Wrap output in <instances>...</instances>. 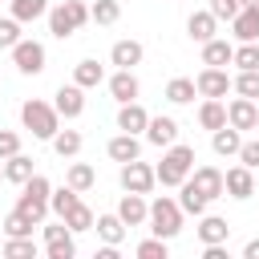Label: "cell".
<instances>
[{"instance_id":"obj_1","label":"cell","mask_w":259,"mask_h":259,"mask_svg":"<svg viewBox=\"0 0 259 259\" xmlns=\"http://www.w3.org/2000/svg\"><path fill=\"white\" fill-rule=\"evenodd\" d=\"M154 170H158L162 186H182L190 178V170H194V146H182V142L166 146V154H162V162Z\"/></svg>"},{"instance_id":"obj_2","label":"cell","mask_w":259,"mask_h":259,"mask_svg":"<svg viewBox=\"0 0 259 259\" xmlns=\"http://www.w3.org/2000/svg\"><path fill=\"white\" fill-rule=\"evenodd\" d=\"M49 194H53V186H49V178L45 174H32L24 186H20V198H16V210L24 214V219H32L36 227L45 223V214L53 210L49 206Z\"/></svg>"},{"instance_id":"obj_3","label":"cell","mask_w":259,"mask_h":259,"mask_svg":"<svg viewBox=\"0 0 259 259\" xmlns=\"http://www.w3.org/2000/svg\"><path fill=\"white\" fill-rule=\"evenodd\" d=\"M20 121H24V130H32V138H45V142H53V134L61 130L57 105H49V101H40V97H32V101L20 105Z\"/></svg>"},{"instance_id":"obj_4","label":"cell","mask_w":259,"mask_h":259,"mask_svg":"<svg viewBox=\"0 0 259 259\" xmlns=\"http://www.w3.org/2000/svg\"><path fill=\"white\" fill-rule=\"evenodd\" d=\"M85 20H93V16H89V4H81V0H61L57 8H49V32L57 40L73 36Z\"/></svg>"},{"instance_id":"obj_5","label":"cell","mask_w":259,"mask_h":259,"mask_svg":"<svg viewBox=\"0 0 259 259\" xmlns=\"http://www.w3.org/2000/svg\"><path fill=\"white\" fill-rule=\"evenodd\" d=\"M150 231L158 235V239H174L178 231H182V206H178V198H154L150 202Z\"/></svg>"},{"instance_id":"obj_6","label":"cell","mask_w":259,"mask_h":259,"mask_svg":"<svg viewBox=\"0 0 259 259\" xmlns=\"http://www.w3.org/2000/svg\"><path fill=\"white\" fill-rule=\"evenodd\" d=\"M8 53H12V65H16L24 77H36V73H45V61H49V53H45V45H40V40H24V36H20V40H16Z\"/></svg>"},{"instance_id":"obj_7","label":"cell","mask_w":259,"mask_h":259,"mask_svg":"<svg viewBox=\"0 0 259 259\" xmlns=\"http://www.w3.org/2000/svg\"><path fill=\"white\" fill-rule=\"evenodd\" d=\"M158 186V170L142 158L134 162H121V190H134V194H150Z\"/></svg>"},{"instance_id":"obj_8","label":"cell","mask_w":259,"mask_h":259,"mask_svg":"<svg viewBox=\"0 0 259 259\" xmlns=\"http://www.w3.org/2000/svg\"><path fill=\"white\" fill-rule=\"evenodd\" d=\"M194 85H198V97H227V93L235 89V81H231L227 69H219V65H206V69L194 77Z\"/></svg>"},{"instance_id":"obj_9","label":"cell","mask_w":259,"mask_h":259,"mask_svg":"<svg viewBox=\"0 0 259 259\" xmlns=\"http://www.w3.org/2000/svg\"><path fill=\"white\" fill-rule=\"evenodd\" d=\"M53 105H57V113H61L65 121H73V117H81V113H85V89H81L77 81H73V85H61Z\"/></svg>"},{"instance_id":"obj_10","label":"cell","mask_w":259,"mask_h":259,"mask_svg":"<svg viewBox=\"0 0 259 259\" xmlns=\"http://www.w3.org/2000/svg\"><path fill=\"white\" fill-rule=\"evenodd\" d=\"M223 182H227V194H231V198H239V202L255 194V170H251V166H243V162H239V166H231V170L223 174Z\"/></svg>"},{"instance_id":"obj_11","label":"cell","mask_w":259,"mask_h":259,"mask_svg":"<svg viewBox=\"0 0 259 259\" xmlns=\"http://www.w3.org/2000/svg\"><path fill=\"white\" fill-rule=\"evenodd\" d=\"M117 214H121V223H125V227H142V223H150V202H146V194L125 190V194H121V202H117Z\"/></svg>"},{"instance_id":"obj_12","label":"cell","mask_w":259,"mask_h":259,"mask_svg":"<svg viewBox=\"0 0 259 259\" xmlns=\"http://www.w3.org/2000/svg\"><path fill=\"white\" fill-rule=\"evenodd\" d=\"M227 121H231L235 130H255V125H259V105H255V97H235V101L227 105Z\"/></svg>"},{"instance_id":"obj_13","label":"cell","mask_w":259,"mask_h":259,"mask_svg":"<svg viewBox=\"0 0 259 259\" xmlns=\"http://www.w3.org/2000/svg\"><path fill=\"white\" fill-rule=\"evenodd\" d=\"M146 142H150V146H158V150L174 146V142H178V121H174V117H166V113L150 117V125H146Z\"/></svg>"},{"instance_id":"obj_14","label":"cell","mask_w":259,"mask_h":259,"mask_svg":"<svg viewBox=\"0 0 259 259\" xmlns=\"http://www.w3.org/2000/svg\"><path fill=\"white\" fill-rule=\"evenodd\" d=\"M109 93H113V101H117V105H125V101H138V93H142V81L134 77V69H117V73L109 77Z\"/></svg>"},{"instance_id":"obj_15","label":"cell","mask_w":259,"mask_h":259,"mask_svg":"<svg viewBox=\"0 0 259 259\" xmlns=\"http://www.w3.org/2000/svg\"><path fill=\"white\" fill-rule=\"evenodd\" d=\"M190 182L214 202V198H223L227 194V182H223V170H214V166H194V174H190Z\"/></svg>"},{"instance_id":"obj_16","label":"cell","mask_w":259,"mask_h":259,"mask_svg":"<svg viewBox=\"0 0 259 259\" xmlns=\"http://www.w3.org/2000/svg\"><path fill=\"white\" fill-rule=\"evenodd\" d=\"M146 125H150V113H146L138 101H125V105L117 109V130H121V134H146Z\"/></svg>"},{"instance_id":"obj_17","label":"cell","mask_w":259,"mask_h":259,"mask_svg":"<svg viewBox=\"0 0 259 259\" xmlns=\"http://www.w3.org/2000/svg\"><path fill=\"white\" fill-rule=\"evenodd\" d=\"M210 146H214V154H219V158H239V146H243V130H235V125L227 121L223 130H214V134H210Z\"/></svg>"},{"instance_id":"obj_18","label":"cell","mask_w":259,"mask_h":259,"mask_svg":"<svg viewBox=\"0 0 259 259\" xmlns=\"http://www.w3.org/2000/svg\"><path fill=\"white\" fill-rule=\"evenodd\" d=\"M105 154L113 162H134V158H142V142H138V134H117V138H109Z\"/></svg>"},{"instance_id":"obj_19","label":"cell","mask_w":259,"mask_h":259,"mask_svg":"<svg viewBox=\"0 0 259 259\" xmlns=\"http://www.w3.org/2000/svg\"><path fill=\"white\" fill-rule=\"evenodd\" d=\"M231 28L239 40H259V4H243L239 16L231 20Z\"/></svg>"},{"instance_id":"obj_20","label":"cell","mask_w":259,"mask_h":259,"mask_svg":"<svg viewBox=\"0 0 259 259\" xmlns=\"http://www.w3.org/2000/svg\"><path fill=\"white\" fill-rule=\"evenodd\" d=\"M214 28H219V20H214L210 8H206V12H190V20H186V36L198 40V45H206V40L214 36Z\"/></svg>"},{"instance_id":"obj_21","label":"cell","mask_w":259,"mask_h":259,"mask_svg":"<svg viewBox=\"0 0 259 259\" xmlns=\"http://www.w3.org/2000/svg\"><path fill=\"white\" fill-rule=\"evenodd\" d=\"M198 125L210 130V134L227 125V105H223V97H206V101L198 105Z\"/></svg>"},{"instance_id":"obj_22","label":"cell","mask_w":259,"mask_h":259,"mask_svg":"<svg viewBox=\"0 0 259 259\" xmlns=\"http://www.w3.org/2000/svg\"><path fill=\"white\" fill-rule=\"evenodd\" d=\"M206 202H210V198H206L190 178L178 186V206H182V214H194V219H198V214H206Z\"/></svg>"},{"instance_id":"obj_23","label":"cell","mask_w":259,"mask_h":259,"mask_svg":"<svg viewBox=\"0 0 259 259\" xmlns=\"http://www.w3.org/2000/svg\"><path fill=\"white\" fill-rule=\"evenodd\" d=\"M198 239L202 243H227L231 239V223L219 214H198Z\"/></svg>"},{"instance_id":"obj_24","label":"cell","mask_w":259,"mask_h":259,"mask_svg":"<svg viewBox=\"0 0 259 259\" xmlns=\"http://www.w3.org/2000/svg\"><path fill=\"white\" fill-rule=\"evenodd\" d=\"M142 40H117L113 49H109V61L117 65V69H134V65H142Z\"/></svg>"},{"instance_id":"obj_25","label":"cell","mask_w":259,"mask_h":259,"mask_svg":"<svg viewBox=\"0 0 259 259\" xmlns=\"http://www.w3.org/2000/svg\"><path fill=\"white\" fill-rule=\"evenodd\" d=\"M235 61V45L231 40H223V36H210L206 45H202V65H231Z\"/></svg>"},{"instance_id":"obj_26","label":"cell","mask_w":259,"mask_h":259,"mask_svg":"<svg viewBox=\"0 0 259 259\" xmlns=\"http://www.w3.org/2000/svg\"><path fill=\"white\" fill-rule=\"evenodd\" d=\"M32 174H36V170H32V158H28V154H12V158H4V178H8V182L24 186Z\"/></svg>"},{"instance_id":"obj_27","label":"cell","mask_w":259,"mask_h":259,"mask_svg":"<svg viewBox=\"0 0 259 259\" xmlns=\"http://www.w3.org/2000/svg\"><path fill=\"white\" fill-rule=\"evenodd\" d=\"M93 223H97V214H93V210H89L81 198H77V202L69 206V214H65V227H69L73 235H81V231H93Z\"/></svg>"},{"instance_id":"obj_28","label":"cell","mask_w":259,"mask_h":259,"mask_svg":"<svg viewBox=\"0 0 259 259\" xmlns=\"http://www.w3.org/2000/svg\"><path fill=\"white\" fill-rule=\"evenodd\" d=\"M93 231H97L105 243H121V239H125V223H121V214H117V210H113V214H97Z\"/></svg>"},{"instance_id":"obj_29","label":"cell","mask_w":259,"mask_h":259,"mask_svg":"<svg viewBox=\"0 0 259 259\" xmlns=\"http://www.w3.org/2000/svg\"><path fill=\"white\" fill-rule=\"evenodd\" d=\"M8 4H12V16L20 24H32V20L49 16V0H8Z\"/></svg>"},{"instance_id":"obj_30","label":"cell","mask_w":259,"mask_h":259,"mask_svg":"<svg viewBox=\"0 0 259 259\" xmlns=\"http://www.w3.org/2000/svg\"><path fill=\"white\" fill-rule=\"evenodd\" d=\"M65 182H69L73 190H81V194H85V190H89V186L97 182V170H93L89 162H73V166L65 170Z\"/></svg>"},{"instance_id":"obj_31","label":"cell","mask_w":259,"mask_h":259,"mask_svg":"<svg viewBox=\"0 0 259 259\" xmlns=\"http://www.w3.org/2000/svg\"><path fill=\"white\" fill-rule=\"evenodd\" d=\"M73 81H77L81 89H97V85L105 81V69H101L97 61H81V65L73 69Z\"/></svg>"},{"instance_id":"obj_32","label":"cell","mask_w":259,"mask_h":259,"mask_svg":"<svg viewBox=\"0 0 259 259\" xmlns=\"http://www.w3.org/2000/svg\"><path fill=\"white\" fill-rule=\"evenodd\" d=\"M194 93H198V85H194L190 77H174V81L166 85V101H174V105H190Z\"/></svg>"},{"instance_id":"obj_33","label":"cell","mask_w":259,"mask_h":259,"mask_svg":"<svg viewBox=\"0 0 259 259\" xmlns=\"http://www.w3.org/2000/svg\"><path fill=\"white\" fill-rule=\"evenodd\" d=\"M53 150H57V158H77L81 154V134L77 130H57L53 134Z\"/></svg>"},{"instance_id":"obj_34","label":"cell","mask_w":259,"mask_h":259,"mask_svg":"<svg viewBox=\"0 0 259 259\" xmlns=\"http://www.w3.org/2000/svg\"><path fill=\"white\" fill-rule=\"evenodd\" d=\"M32 227H36V223H32V219H24V214H20L16 206H12V214H4V219H0V231H4L8 239H20V235H32Z\"/></svg>"},{"instance_id":"obj_35","label":"cell","mask_w":259,"mask_h":259,"mask_svg":"<svg viewBox=\"0 0 259 259\" xmlns=\"http://www.w3.org/2000/svg\"><path fill=\"white\" fill-rule=\"evenodd\" d=\"M231 65H235L239 73H243V69H259V40H239Z\"/></svg>"},{"instance_id":"obj_36","label":"cell","mask_w":259,"mask_h":259,"mask_svg":"<svg viewBox=\"0 0 259 259\" xmlns=\"http://www.w3.org/2000/svg\"><path fill=\"white\" fill-rule=\"evenodd\" d=\"M77 194H81V190H73L69 182H65V186H57V190L49 194V206H53V214H57V219H65V214H69V206L77 202Z\"/></svg>"},{"instance_id":"obj_37","label":"cell","mask_w":259,"mask_h":259,"mask_svg":"<svg viewBox=\"0 0 259 259\" xmlns=\"http://www.w3.org/2000/svg\"><path fill=\"white\" fill-rule=\"evenodd\" d=\"M4 255H8V259H32V255H36V243H32V235L8 239V243H4Z\"/></svg>"},{"instance_id":"obj_38","label":"cell","mask_w":259,"mask_h":259,"mask_svg":"<svg viewBox=\"0 0 259 259\" xmlns=\"http://www.w3.org/2000/svg\"><path fill=\"white\" fill-rule=\"evenodd\" d=\"M89 16H93L97 24H113V20L121 16V4H117V0H97V4L89 8Z\"/></svg>"},{"instance_id":"obj_39","label":"cell","mask_w":259,"mask_h":259,"mask_svg":"<svg viewBox=\"0 0 259 259\" xmlns=\"http://www.w3.org/2000/svg\"><path fill=\"white\" fill-rule=\"evenodd\" d=\"M235 93L239 97H259V69H243L235 77Z\"/></svg>"},{"instance_id":"obj_40","label":"cell","mask_w":259,"mask_h":259,"mask_svg":"<svg viewBox=\"0 0 259 259\" xmlns=\"http://www.w3.org/2000/svg\"><path fill=\"white\" fill-rule=\"evenodd\" d=\"M45 251H49V259H73L77 255V243H73V235H65V239L45 243Z\"/></svg>"},{"instance_id":"obj_41","label":"cell","mask_w":259,"mask_h":259,"mask_svg":"<svg viewBox=\"0 0 259 259\" xmlns=\"http://www.w3.org/2000/svg\"><path fill=\"white\" fill-rule=\"evenodd\" d=\"M166 243L170 239H158V235L154 239H142L138 243V259H166Z\"/></svg>"},{"instance_id":"obj_42","label":"cell","mask_w":259,"mask_h":259,"mask_svg":"<svg viewBox=\"0 0 259 259\" xmlns=\"http://www.w3.org/2000/svg\"><path fill=\"white\" fill-rule=\"evenodd\" d=\"M16 40H20V20L16 16H4L0 20V49H12Z\"/></svg>"},{"instance_id":"obj_43","label":"cell","mask_w":259,"mask_h":259,"mask_svg":"<svg viewBox=\"0 0 259 259\" xmlns=\"http://www.w3.org/2000/svg\"><path fill=\"white\" fill-rule=\"evenodd\" d=\"M239 0H210V12H214V20H235L239 16Z\"/></svg>"},{"instance_id":"obj_44","label":"cell","mask_w":259,"mask_h":259,"mask_svg":"<svg viewBox=\"0 0 259 259\" xmlns=\"http://www.w3.org/2000/svg\"><path fill=\"white\" fill-rule=\"evenodd\" d=\"M12 154H20V134L0 130V158H12Z\"/></svg>"},{"instance_id":"obj_45","label":"cell","mask_w":259,"mask_h":259,"mask_svg":"<svg viewBox=\"0 0 259 259\" xmlns=\"http://www.w3.org/2000/svg\"><path fill=\"white\" fill-rule=\"evenodd\" d=\"M239 162H243V166H251V170H259V138L239 146Z\"/></svg>"},{"instance_id":"obj_46","label":"cell","mask_w":259,"mask_h":259,"mask_svg":"<svg viewBox=\"0 0 259 259\" xmlns=\"http://www.w3.org/2000/svg\"><path fill=\"white\" fill-rule=\"evenodd\" d=\"M243 259H259V239H251V243L243 247Z\"/></svg>"},{"instance_id":"obj_47","label":"cell","mask_w":259,"mask_h":259,"mask_svg":"<svg viewBox=\"0 0 259 259\" xmlns=\"http://www.w3.org/2000/svg\"><path fill=\"white\" fill-rule=\"evenodd\" d=\"M239 4H259V0H239Z\"/></svg>"},{"instance_id":"obj_48","label":"cell","mask_w":259,"mask_h":259,"mask_svg":"<svg viewBox=\"0 0 259 259\" xmlns=\"http://www.w3.org/2000/svg\"><path fill=\"white\" fill-rule=\"evenodd\" d=\"M0 178H4V158H0Z\"/></svg>"}]
</instances>
